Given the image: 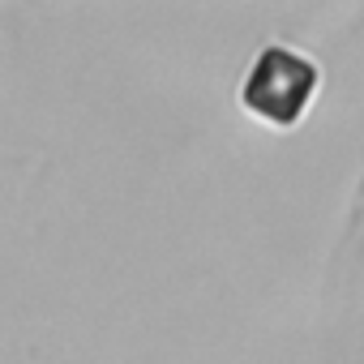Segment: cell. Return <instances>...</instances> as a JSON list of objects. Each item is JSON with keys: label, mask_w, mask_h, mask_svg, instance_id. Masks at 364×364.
I'll use <instances>...</instances> for the list:
<instances>
[{"label": "cell", "mask_w": 364, "mask_h": 364, "mask_svg": "<svg viewBox=\"0 0 364 364\" xmlns=\"http://www.w3.org/2000/svg\"><path fill=\"white\" fill-rule=\"evenodd\" d=\"M313 90H317V65L309 56H300L291 48H266L253 60V69L240 86V99L249 112H257L274 124H291L304 116Z\"/></svg>", "instance_id": "obj_1"}]
</instances>
